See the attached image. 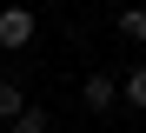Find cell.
Masks as SVG:
<instances>
[{
    "label": "cell",
    "instance_id": "cell-1",
    "mask_svg": "<svg viewBox=\"0 0 146 133\" xmlns=\"http://www.w3.org/2000/svg\"><path fill=\"white\" fill-rule=\"evenodd\" d=\"M33 33H40V20H33L27 7H0V53H20V47H33Z\"/></svg>",
    "mask_w": 146,
    "mask_h": 133
},
{
    "label": "cell",
    "instance_id": "cell-2",
    "mask_svg": "<svg viewBox=\"0 0 146 133\" xmlns=\"http://www.w3.org/2000/svg\"><path fill=\"white\" fill-rule=\"evenodd\" d=\"M80 106H86V113L119 106V80H113V73H86V80H80Z\"/></svg>",
    "mask_w": 146,
    "mask_h": 133
},
{
    "label": "cell",
    "instance_id": "cell-3",
    "mask_svg": "<svg viewBox=\"0 0 146 133\" xmlns=\"http://www.w3.org/2000/svg\"><path fill=\"white\" fill-rule=\"evenodd\" d=\"M27 93H20V80H0V120H20V113H27Z\"/></svg>",
    "mask_w": 146,
    "mask_h": 133
},
{
    "label": "cell",
    "instance_id": "cell-4",
    "mask_svg": "<svg viewBox=\"0 0 146 133\" xmlns=\"http://www.w3.org/2000/svg\"><path fill=\"white\" fill-rule=\"evenodd\" d=\"M119 100L146 113V67H126V80H119Z\"/></svg>",
    "mask_w": 146,
    "mask_h": 133
},
{
    "label": "cell",
    "instance_id": "cell-5",
    "mask_svg": "<svg viewBox=\"0 0 146 133\" xmlns=\"http://www.w3.org/2000/svg\"><path fill=\"white\" fill-rule=\"evenodd\" d=\"M119 40H146V7H119Z\"/></svg>",
    "mask_w": 146,
    "mask_h": 133
},
{
    "label": "cell",
    "instance_id": "cell-6",
    "mask_svg": "<svg viewBox=\"0 0 146 133\" xmlns=\"http://www.w3.org/2000/svg\"><path fill=\"white\" fill-rule=\"evenodd\" d=\"M7 133H46V106H27L20 120H7Z\"/></svg>",
    "mask_w": 146,
    "mask_h": 133
}]
</instances>
